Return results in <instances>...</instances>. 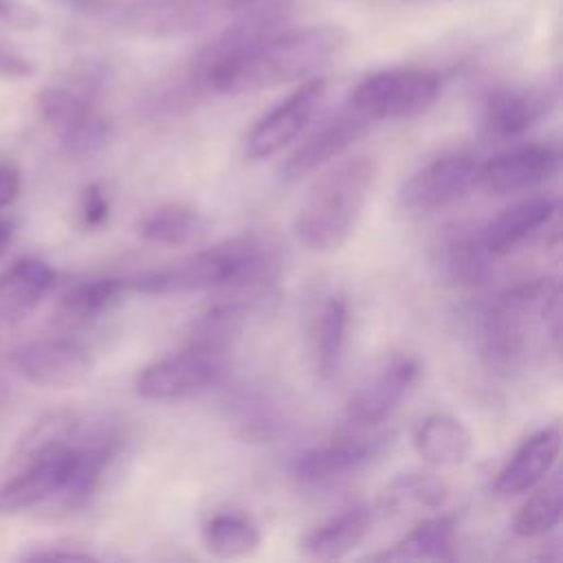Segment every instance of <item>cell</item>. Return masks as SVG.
<instances>
[{
  "mask_svg": "<svg viewBox=\"0 0 563 563\" xmlns=\"http://www.w3.org/2000/svg\"><path fill=\"white\" fill-rule=\"evenodd\" d=\"M75 464V446L55 444L40 451L37 460L26 471L0 486V515H13L59 495L70 482Z\"/></svg>",
  "mask_w": 563,
  "mask_h": 563,
  "instance_id": "4fadbf2b",
  "label": "cell"
},
{
  "mask_svg": "<svg viewBox=\"0 0 563 563\" xmlns=\"http://www.w3.org/2000/svg\"><path fill=\"white\" fill-rule=\"evenodd\" d=\"M143 242L165 249L200 244L207 238V218L185 202H163L150 209L136 227Z\"/></svg>",
  "mask_w": 563,
  "mask_h": 563,
  "instance_id": "7402d4cb",
  "label": "cell"
},
{
  "mask_svg": "<svg viewBox=\"0 0 563 563\" xmlns=\"http://www.w3.org/2000/svg\"><path fill=\"white\" fill-rule=\"evenodd\" d=\"M207 552L218 559H244L260 550L262 532L257 523L240 512H216L200 530Z\"/></svg>",
  "mask_w": 563,
  "mask_h": 563,
  "instance_id": "484cf974",
  "label": "cell"
},
{
  "mask_svg": "<svg viewBox=\"0 0 563 563\" xmlns=\"http://www.w3.org/2000/svg\"><path fill=\"white\" fill-rule=\"evenodd\" d=\"M457 517L435 515L420 521L389 550L372 554L376 561H451L455 559Z\"/></svg>",
  "mask_w": 563,
  "mask_h": 563,
  "instance_id": "603a6c76",
  "label": "cell"
},
{
  "mask_svg": "<svg viewBox=\"0 0 563 563\" xmlns=\"http://www.w3.org/2000/svg\"><path fill=\"white\" fill-rule=\"evenodd\" d=\"M446 497L449 488L438 475L429 471H409L396 475L383 486L374 508L378 515L394 517L420 510H435L446 501Z\"/></svg>",
  "mask_w": 563,
  "mask_h": 563,
  "instance_id": "d4e9b609",
  "label": "cell"
},
{
  "mask_svg": "<svg viewBox=\"0 0 563 563\" xmlns=\"http://www.w3.org/2000/svg\"><path fill=\"white\" fill-rule=\"evenodd\" d=\"M37 108H40L42 117L53 128H57L62 132L68 125H73L77 119H81L84 114L95 110V103H92L90 90H73V88L51 86L37 95Z\"/></svg>",
  "mask_w": 563,
  "mask_h": 563,
  "instance_id": "f546056e",
  "label": "cell"
},
{
  "mask_svg": "<svg viewBox=\"0 0 563 563\" xmlns=\"http://www.w3.org/2000/svg\"><path fill=\"white\" fill-rule=\"evenodd\" d=\"M438 73L424 68H391L365 77L350 95V106L369 123L402 121L424 114L440 97Z\"/></svg>",
  "mask_w": 563,
  "mask_h": 563,
  "instance_id": "8992f818",
  "label": "cell"
},
{
  "mask_svg": "<svg viewBox=\"0 0 563 563\" xmlns=\"http://www.w3.org/2000/svg\"><path fill=\"white\" fill-rule=\"evenodd\" d=\"M53 282L55 273L42 260L24 257L4 268L0 273V330L31 314Z\"/></svg>",
  "mask_w": 563,
  "mask_h": 563,
  "instance_id": "d6986e66",
  "label": "cell"
},
{
  "mask_svg": "<svg viewBox=\"0 0 563 563\" xmlns=\"http://www.w3.org/2000/svg\"><path fill=\"white\" fill-rule=\"evenodd\" d=\"M9 240H11V224L4 222V220H0V253L7 249Z\"/></svg>",
  "mask_w": 563,
  "mask_h": 563,
  "instance_id": "8d00e7d4",
  "label": "cell"
},
{
  "mask_svg": "<svg viewBox=\"0 0 563 563\" xmlns=\"http://www.w3.org/2000/svg\"><path fill=\"white\" fill-rule=\"evenodd\" d=\"M559 211V202L552 196H530L506 207L486 229H482L486 249L493 257H504L515 251L541 227H548Z\"/></svg>",
  "mask_w": 563,
  "mask_h": 563,
  "instance_id": "e0dca14e",
  "label": "cell"
},
{
  "mask_svg": "<svg viewBox=\"0 0 563 563\" xmlns=\"http://www.w3.org/2000/svg\"><path fill=\"white\" fill-rule=\"evenodd\" d=\"M328 92L321 75L308 77L286 99L271 108L246 134L244 152L251 161H264L288 147L312 121Z\"/></svg>",
  "mask_w": 563,
  "mask_h": 563,
  "instance_id": "ba28073f",
  "label": "cell"
},
{
  "mask_svg": "<svg viewBox=\"0 0 563 563\" xmlns=\"http://www.w3.org/2000/svg\"><path fill=\"white\" fill-rule=\"evenodd\" d=\"M13 365L26 380L53 389L75 387L92 372L90 354L66 339L26 343L13 354Z\"/></svg>",
  "mask_w": 563,
  "mask_h": 563,
  "instance_id": "5bb4252c",
  "label": "cell"
},
{
  "mask_svg": "<svg viewBox=\"0 0 563 563\" xmlns=\"http://www.w3.org/2000/svg\"><path fill=\"white\" fill-rule=\"evenodd\" d=\"M561 451V427L550 424L526 438L512 457L497 473L493 495L499 499L519 497L539 486L552 471Z\"/></svg>",
  "mask_w": 563,
  "mask_h": 563,
  "instance_id": "2e32d148",
  "label": "cell"
},
{
  "mask_svg": "<svg viewBox=\"0 0 563 563\" xmlns=\"http://www.w3.org/2000/svg\"><path fill=\"white\" fill-rule=\"evenodd\" d=\"M402 4H411V7H431V4H444L451 0H400Z\"/></svg>",
  "mask_w": 563,
  "mask_h": 563,
  "instance_id": "74e56055",
  "label": "cell"
},
{
  "mask_svg": "<svg viewBox=\"0 0 563 563\" xmlns=\"http://www.w3.org/2000/svg\"><path fill=\"white\" fill-rule=\"evenodd\" d=\"M559 169V147L552 143H523L477 165L475 185L488 196L530 191Z\"/></svg>",
  "mask_w": 563,
  "mask_h": 563,
  "instance_id": "8fae6325",
  "label": "cell"
},
{
  "mask_svg": "<svg viewBox=\"0 0 563 563\" xmlns=\"http://www.w3.org/2000/svg\"><path fill=\"white\" fill-rule=\"evenodd\" d=\"M376 178V163L367 156L345 158L325 169L306 191L295 213L297 240L314 253L341 249L354 233Z\"/></svg>",
  "mask_w": 563,
  "mask_h": 563,
  "instance_id": "277c9868",
  "label": "cell"
},
{
  "mask_svg": "<svg viewBox=\"0 0 563 563\" xmlns=\"http://www.w3.org/2000/svg\"><path fill=\"white\" fill-rule=\"evenodd\" d=\"M387 446V433H347L297 453L290 460V475L308 486L334 484L380 460Z\"/></svg>",
  "mask_w": 563,
  "mask_h": 563,
  "instance_id": "9c48e42d",
  "label": "cell"
},
{
  "mask_svg": "<svg viewBox=\"0 0 563 563\" xmlns=\"http://www.w3.org/2000/svg\"><path fill=\"white\" fill-rule=\"evenodd\" d=\"M227 409L233 424L240 427L244 438L271 440L286 424V416L279 400L273 398L268 391H262L260 387L238 389L231 396Z\"/></svg>",
  "mask_w": 563,
  "mask_h": 563,
  "instance_id": "4316f807",
  "label": "cell"
},
{
  "mask_svg": "<svg viewBox=\"0 0 563 563\" xmlns=\"http://www.w3.org/2000/svg\"><path fill=\"white\" fill-rule=\"evenodd\" d=\"M0 22L20 31H29L40 24V13L24 0H0Z\"/></svg>",
  "mask_w": 563,
  "mask_h": 563,
  "instance_id": "d6a6232c",
  "label": "cell"
},
{
  "mask_svg": "<svg viewBox=\"0 0 563 563\" xmlns=\"http://www.w3.org/2000/svg\"><path fill=\"white\" fill-rule=\"evenodd\" d=\"M534 328H543L554 350H559L561 286L556 279L517 284L484 310L477 328V347L486 367L501 376L523 369Z\"/></svg>",
  "mask_w": 563,
  "mask_h": 563,
  "instance_id": "3957f363",
  "label": "cell"
},
{
  "mask_svg": "<svg viewBox=\"0 0 563 563\" xmlns=\"http://www.w3.org/2000/svg\"><path fill=\"white\" fill-rule=\"evenodd\" d=\"M350 325V306L345 295L330 292L319 303L310 325L312 365L321 380H332L343 363Z\"/></svg>",
  "mask_w": 563,
  "mask_h": 563,
  "instance_id": "ac0fdd59",
  "label": "cell"
},
{
  "mask_svg": "<svg viewBox=\"0 0 563 563\" xmlns=\"http://www.w3.org/2000/svg\"><path fill=\"white\" fill-rule=\"evenodd\" d=\"M227 376V352L189 345L147 363L134 378V394L150 402H176L207 394Z\"/></svg>",
  "mask_w": 563,
  "mask_h": 563,
  "instance_id": "5b68a950",
  "label": "cell"
},
{
  "mask_svg": "<svg viewBox=\"0 0 563 563\" xmlns=\"http://www.w3.org/2000/svg\"><path fill=\"white\" fill-rule=\"evenodd\" d=\"M413 446L431 468H455L468 460L473 435L457 418L449 413H431L418 424Z\"/></svg>",
  "mask_w": 563,
  "mask_h": 563,
  "instance_id": "44dd1931",
  "label": "cell"
},
{
  "mask_svg": "<svg viewBox=\"0 0 563 563\" xmlns=\"http://www.w3.org/2000/svg\"><path fill=\"white\" fill-rule=\"evenodd\" d=\"M369 125L372 123L363 114L345 103L286 156V161L279 165L282 183L292 185L330 165L334 158L345 154L367 132Z\"/></svg>",
  "mask_w": 563,
  "mask_h": 563,
  "instance_id": "7c38bea8",
  "label": "cell"
},
{
  "mask_svg": "<svg viewBox=\"0 0 563 563\" xmlns=\"http://www.w3.org/2000/svg\"><path fill=\"white\" fill-rule=\"evenodd\" d=\"M275 9H262L229 29L198 62V79L213 95L240 97L303 81L332 64L347 44L336 24L277 26Z\"/></svg>",
  "mask_w": 563,
  "mask_h": 563,
  "instance_id": "6da1fadb",
  "label": "cell"
},
{
  "mask_svg": "<svg viewBox=\"0 0 563 563\" xmlns=\"http://www.w3.org/2000/svg\"><path fill=\"white\" fill-rule=\"evenodd\" d=\"M554 99L543 88H499L482 108L484 132L497 141H512L530 132L552 110Z\"/></svg>",
  "mask_w": 563,
  "mask_h": 563,
  "instance_id": "9a60e30c",
  "label": "cell"
},
{
  "mask_svg": "<svg viewBox=\"0 0 563 563\" xmlns=\"http://www.w3.org/2000/svg\"><path fill=\"white\" fill-rule=\"evenodd\" d=\"M112 139V125L97 110H90L73 125L62 130L64 150L75 158H86L101 152Z\"/></svg>",
  "mask_w": 563,
  "mask_h": 563,
  "instance_id": "4dcf8cb0",
  "label": "cell"
},
{
  "mask_svg": "<svg viewBox=\"0 0 563 563\" xmlns=\"http://www.w3.org/2000/svg\"><path fill=\"white\" fill-rule=\"evenodd\" d=\"M495 260L497 257H493L490 251L486 249L482 231L451 233L438 244V255H435L440 275L446 282H453L457 286L484 284L493 273Z\"/></svg>",
  "mask_w": 563,
  "mask_h": 563,
  "instance_id": "cb8c5ba5",
  "label": "cell"
},
{
  "mask_svg": "<svg viewBox=\"0 0 563 563\" xmlns=\"http://www.w3.org/2000/svg\"><path fill=\"white\" fill-rule=\"evenodd\" d=\"M26 561H92L95 554L84 550H40L24 554Z\"/></svg>",
  "mask_w": 563,
  "mask_h": 563,
  "instance_id": "d590c367",
  "label": "cell"
},
{
  "mask_svg": "<svg viewBox=\"0 0 563 563\" xmlns=\"http://www.w3.org/2000/svg\"><path fill=\"white\" fill-rule=\"evenodd\" d=\"M277 249L260 235H235L194 255L130 279L143 295H189L229 286H279Z\"/></svg>",
  "mask_w": 563,
  "mask_h": 563,
  "instance_id": "7a4b0ae2",
  "label": "cell"
},
{
  "mask_svg": "<svg viewBox=\"0 0 563 563\" xmlns=\"http://www.w3.org/2000/svg\"><path fill=\"white\" fill-rule=\"evenodd\" d=\"M33 62L18 51L0 46V79H24L33 75Z\"/></svg>",
  "mask_w": 563,
  "mask_h": 563,
  "instance_id": "836d02e7",
  "label": "cell"
},
{
  "mask_svg": "<svg viewBox=\"0 0 563 563\" xmlns=\"http://www.w3.org/2000/svg\"><path fill=\"white\" fill-rule=\"evenodd\" d=\"M378 512L374 506L361 504L345 508L328 521L312 528L299 543L301 552L310 559L332 561L350 554L369 534Z\"/></svg>",
  "mask_w": 563,
  "mask_h": 563,
  "instance_id": "ffe728a7",
  "label": "cell"
},
{
  "mask_svg": "<svg viewBox=\"0 0 563 563\" xmlns=\"http://www.w3.org/2000/svg\"><path fill=\"white\" fill-rule=\"evenodd\" d=\"M20 194V172L15 167H0V209L11 205Z\"/></svg>",
  "mask_w": 563,
  "mask_h": 563,
  "instance_id": "e575fe53",
  "label": "cell"
},
{
  "mask_svg": "<svg viewBox=\"0 0 563 563\" xmlns=\"http://www.w3.org/2000/svg\"><path fill=\"white\" fill-rule=\"evenodd\" d=\"M537 488V486H534ZM563 517V486L554 475L537 488L512 519V534L519 539H537L552 532Z\"/></svg>",
  "mask_w": 563,
  "mask_h": 563,
  "instance_id": "f1b7e54d",
  "label": "cell"
},
{
  "mask_svg": "<svg viewBox=\"0 0 563 563\" xmlns=\"http://www.w3.org/2000/svg\"><path fill=\"white\" fill-rule=\"evenodd\" d=\"M110 216V200L99 185H88L79 198V222L84 229H99Z\"/></svg>",
  "mask_w": 563,
  "mask_h": 563,
  "instance_id": "1f68e13d",
  "label": "cell"
},
{
  "mask_svg": "<svg viewBox=\"0 0 563 563\" xmlns=\"http://www.w3.org/2000/svg\"><path fill=\"white\" fill-rule=\"evenodd\" d=\"M130 290V279L99 277L70 286L59 301V312L68 321H90L103 314Z\"/></svg>",
  "mask_w": 563,
  "mask_h": 563,
  "instance_id": "83f0119b",
  "label": "cell"
},
{
  "mask_svg": "<svg viewBox=\"0 0 563 563\" xmlns=\"http://www.w3.org/2000/svg\"><path fill=\"white\" fill-rule=\"evenodd\" d=\"M477 161L468 152L442 154L416 169L398 189V202L411 213H433L475 185Z\"/></svg>",
  "mask_w": 563,
  "mask_h": 563,
  "instance_id": "30bf717a",
  "label": "cell"
},
{
  "mask_svg": "<svg viewBox=\"0 0 563 563\" xmlns=\"http://www.w3.org/2000/svg\"><path fill=\"white\" fill-rule=\"evenodd\" d=\"M420 376V363L411 354L383 356L356 385L345 405V420L354 431L378 427L409 398Z\"/></svg>",
  "mask_w": 563,
  "mask_h": 563,
  "instance_id": "52a82bcc",
  "label": "cell"
}]
</instances>
